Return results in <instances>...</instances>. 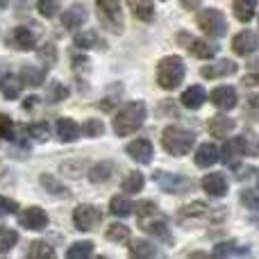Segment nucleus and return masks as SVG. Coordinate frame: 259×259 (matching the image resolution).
Returning <instances> with one entry per match:
<instances>
[{"label":"nucleus","instance_id":"obj_43","mask_svg":"<svg viewBox=\"0 0 259 259\" xmlns=\"http://www.w3.org/2000/svg\"><path fill=\"white\" fill-rule=\"evenodd\" d=\"M36 55H39L41 62H46L48 66H53V64L57 62V46L55 44H44L39 50H36Z\"/></svg>","mask_w":259,"mask_h":259},{"label":"nucleus","instance_id":"obj_6","mask_svg":"<svg viewBox=\"0 0 259 259\" xmlns=\"http://www.w3.org/2000/svg\"><path fill=\"white\" fill-rule=\"evenodd\" d=\"M198 27H200L205 34L214 36V39H219V36H223L225 32H228V23H225V16L219 12V9H202L200 14H198Z\"/></svg>","mask_w":259,"mask_h":259},{"label":"nucleus","instance_id":"obj_26","mask_svg":"<svg viewBox=\"0 0 259 259\" xmlns=\"http://www.w3.org/2000/svg\"><path fill=\"white\" fill-rule=\"evenodd\" d=\"M21 87H23V80L16 75H3L0 77V91H3V96L7 100H14L21 96Z\"/></svg>","mask_w":259,"mask_h":259},{"label":"nucleus","instance_id":"obj_46","mask_svg":"<svg viewBox=\"0 0 259 259\" xmlns=\"http://www.w3.org/2000/svg\"><path fill=\"white\" fill-rule=\"evenodd\" d=\"M241 202L252 211V214H259V193L257 191H243Z\"/></svg>","mask_w":259,"mask_h":259},{"label":"nucleus","instance_id":"obj_15","mask_svg":"<svg viewBox=\"0 0 259 259\" xmlns=\"http://www.w3.org/2000/svg\"><path fill=\"white\" fill-rule=\"evenodd\" d=\"M84 21H87V7L80 3H73L62 16V25L66 30H80L84 25Z\"/></svg>","mask_w":259,"mask_h":259},{"label":"nucleus","instance_id":"obj_12","mask_svg":"<svg viewBox=\"0 0 259 259\" xmlns=\"http://www.w3.org/2000/svg\"><path fill=\"white\" fill-rule=\"evenodd\" d=\"M211 105L214 107H219L221 112H230V109H234L237 107V100H239V94H237V89L234 87H219V89H214L211 91Z\"/></svg>","mask_w":259,"mask_h":259},{"label":"nucleus","instance_id":"obj_32","mask_svg":"<svg viewBox=\"0 0 259 259\" xmlns=\"http://www.w3.org/2000/svg\"><path fill=\"white\" fill-rule=\"evenodd\" d=\"M241 148H243V155L246 157H259V137L252 130H248V132H243L241 137Z\"/></svg>","mask_w":259,"mask_h":259},{"label":"nucleus","instance_id":"obj_51","mask_svg":"<svg viewBox=\"0 0 259 259\" xmlns=\"http://www.w3.org/2000/svg\"><path fill=\"white\" fill-rule=\"evenodd\" d=\"M9 5V0H0V9H5Z\"/></svg>","mask_w":259,"mask_h":259},{"label":"nucleus","instance_id":"obj_3","mask_svg":"<svg viewBox=\"0 0 259 259\" xmlns=\"http://www.w3.org/2000/svg\"><path fill=\"white\" fill-rule=\"evenodd\" d=\"M193 143H196V134L180 125H168L161 132V146H164V150L168 155H175V157L189 155L193 150Z\"/></svg>","mask_w":259,"mask_h":259},{"label":"nucleus","instance_id":"obj_48","mask_svg":"<svg viewBox=\"0 0 259 259\" xmlns=\"http://www.w3.org/2000/svg\"><path fill=\"white\" fill-rule=\"evenodd\" d=\"M18 209V202L12 200V198H5L0 196V216H7V214H14Z\"/></svg>","mask_w":259,"mask_h":259},{"label":"nucleus","instance_id":"obj_47","mask_svg":"<svg viewBox=\"0 0 259 259\" xmlns=\"http://www.w3.org/2000/svg\"><path fill=\"white\" fill-rule=\"evenodd\" d=\"M14 137V123L5 114H0V139H12Z\"/></svg>","mask_w":259,"mask_h":259},{"label":"nucleus","instance_id":"obj_44","mask_svg":"<svg viewBox=\"0 0 259 259\" xmlns=\"http://www.w3.org/2000/svg\"><path fill=\"white\" fill-rule=\"evenodd\" d=\"M66 94H68V91H66V87H64L62 82L53 80L48 84V100H50V103H59V100H64V98H66Z\"/></svg>","mask_w":259,"mask_h":259},{"label":"nucleus","instance_id":"obj_33","mask_svg":"<svg viewBox=\"0 0 259 259\" xmlns=\"http://www.w3.org/2000/svg\"><path fill=\"white\" fill-rule=\"evenodd\" d=\"M44 77H46L44 68L25 66L21 71V80H23V84H27V87H41V84H44Z\"/></svg>","mask_w":259,"mask_h":259},{"label":"nucleus","instance_id":"obj_41","mask_svg":"<svg viewBox=\"0 0 259 259\" xmlns=\"http://www.w3.org/2000/svg\"><path fill=\"white\" fill-rule=\"evenodd\" d=\"M82 132H84V137H91V139L103 137L105 125H103V121H98V118H87L84 125H82Z\"/></svg>","mask_w":259,"mask_h":259},{"label":"nucleus","instance_id":"obj_28","mask_svg":"<svg viewBox=\"0 0 259 259\" xmlns=\"http://www.w3.org/2000/svg\"><path fill=\"white\" fill-rule=\"evenodd\" d=\"M243 89L248 94V103L252 107H259V73H248L243 77Z\"/></svg>","mask_w":259,"mask_h":259},{"label":"nucleus","instance_id":"obj_9","mask_svg":"<svg viewBox=\"0 0 259 259\" xmlns=\"http://www.w3.org/2000/svg\"><path fill=\"white\" fill-rule=\"evenodd\" d=\"M7 44L16 50H32L36 46V32L27 25H18L9 32Z\"/></svg>","mask_w":259,"mask_h":259},{"label":"nucleus","instance_id":"obj_8","mask_svg":"<svg viewBox=\"0 0 259 259\" xmlns=\"http://www.w3.org/2000/svg\"><path fill=\"white\" fill-rule=\"evenodd\" d=\"M152 180L168 193H187L189 189L193 187V182L189 178L175 175V173H166V170H157V173L152 175Z\"/></svg>","mask_w":259,"mask_h":259},{"label":"nucleus","instance_id":"obj_31","mask_svg":"<svg viewBox=\"0 0 259 259\" xmlns=\"http://www.w3.org/2000/svg\"><path fill=\"white\" fill-rule=\"evenodd\" d=\"M94 255V241H77L66 250V259H89Z\"/></svg>","mask_w":259,"mask_h":259},{"label":"nucleus","instance_id":"obj_36","mask_svg":"<svg viewBox=\"0 0 259 259\" xmlns=\"http://www.w3.org/2000/svg\"><path fill=\"white\" fill-rule=\"evenodd\" d=\"M18 243V232L9 228H0V255L9 252Z\"/></svg>","mask_w":259,"mask_h":259},{"label":"nucleus","instance_id":"obj_11","mask_svg":"<svg viewBox=\"0 0 259 259\" xmlns=\"http://www.w3.org/2000/svg\"><path fill=\"white\" fill-rule=\"evenodd\" d=\"M257 48H259V36H257V32H252V30L239 32L232 39V50L239 57H248V55L257 53Z\"/></svg>","mask_w":259,"mask_h":259},{"label":"nucleus","instance_id":"obj_4","mask_svg":"<svg viewBox=\"0 0 259 259\" xmlns=\"http://www.w3.org/2000/svg\"><path fill=\"white\" fill-rule=\"evenodd\" d=\"M184 62L178 55H170V57H164L159 64H157V84L166 91H173L182 84L184 80Z\"/></svg>","mask_w":259,"mask_h":259},{"label":"nucleus","instance_id":"obj_14","mask_svg":"<svg viewBox=\"0 0 259 259\" xmlns=\"http://www.w3.org/2000/svg\"><path fill=\"white\" fill-rule=\"evenodd\" d=\"M125 152L134 161H139V164H150L152 155H155V152H152V143L148 141V139H137V141L127 143Z\"/></svg>","mask_w":259,"mask_h":259},{"label":"nucleus","instance_id":"obj_39","mask_svg":"<svg viewBox=\"0 0 259 259\" xmlns=\"http://www.w3.org/2000/svg\"><path fill=\"white\" fill-rule=\"evenodd\" d=\"M107 239L109 241H116V243H125V241H130V228H125V225H121V223L109 225Z\"/></svg>","mask_w":259,"mask_h":259},{"label":"nucleus","instance_id":"obj_16","mask_svg":"<svg viewBox=\"0 0 259 259\" xmlns=\"http://www.w3.org/2000/svg\"><path fill=\"white\" fill-rule=\"evenodd\" d=\"M202 189L211 198H223L228 193V178L223 173H209L202 178Z\"/></svg>","mask_w":259,"mask_h":259},{"label":"nucleus","instance_id":"obj_10","mask_svg":"<svg viewBox=\"0 0 259 259\" xmlns=\"http://www.w3.org/2000/svg\"><path fill=\"white\" fill-rule=\"evenodd\" d=\"M18 223L23 225V228L27 230H34V232H39V230H46L48 228V214H46L41 207H27V209L21 211V216H18Z\"/></svg>","mask_w":259,"mask_h":259},{"label":"nucleus","instance_id":"obj_5","mask_svg":"<svg viewBox=\"0 0 259 259\" xmlns=\"http://www.w3.org/2000/svg\"><path fill=\"white\" fill-rule=\"evenodd\" d=\"M98 7V18L109 32H121L123 30V12H121V0H96Z\"/></svg>","mask_w":259,"mask_h":259},{"label":"nucleus","instance_id":"obj_53","mask_svg":"<svg viewBox=\"0 0 259 259\" xmlns=\"http://www.w3.org/2000/svg\"><path fill=\"white\" fill-rule=\"evenodd\" d=\"M96 259H109V257H96Z\"/></svg>","mask_w":259,"mask_h":259},{"label":"nucleus","instance_id":"obj_30","mask_svg":"<svg viewBox=\"0 0 259 259\" xmlns=\"http://www.w3.org/2000/svg\"><path fill=\"white\" fill-rule=\"evenodd\" d=\"M75 46L82 50H89V48H98V46H105L103 41H100V36L96 34L94 30H84V32H77L75 34Z\"/></svg>","mask_w":259,"mask_h":259},{"label":"nucleus","instance_id":"obj_21","mask_svg":"<svg viewBox=\"0 0 259 259\" xmlns=\"http://www.w3.org/2000/svg\"><path fill=\"white\" fill-rule=\"evenodd\" d=\"M182 105L187 109H200L202 105H205V100H207V91L202 89L200 84H196V87H189L187 91L182 94Z\"/></svg>","mask_w":259,"mask_h":259},{"label":"nucleus","instance_id":"obj_49","mask_svg":"<svg viewBox=\"0 0 259 259\" xmlns=\"http://www.w3.org/2000/svg\"><path fill=\"white\" fill-rule=\"evenodd\" d=\"M36 100H39V98H34V96H32V98H25V103H23V107H25V109H32V107H34V105H36Z\"/></svg>","mask_w":259,"mask_h":259},{"label":"nucleus","instance_id":"obj_40","mask_svg":"<svg viewBox=\"0 0 259 259\" xmlns=\"http://www.w3.org/2000/svg\"><path fill=\"white\" fill-rule=\"evenodd\" d=\"M143 184H146V178H143L141 173H130L125 180H123V191L125 193H137L143 189Z\"/></svg>","mask_w":259,"mask_h":259},{"label":"nucleus","instance_id":"obj_23","mask_svg":"<svg viewBox=\"0 0 259 259\" xmlns=\"http://www.w3.org/2000/svg\"><path fill=\"white\" fill-rule=\"evenodd\" d=\"M232 12H234V16H237V21L250 23L257 14V0H234Z\"/></svg>","mask_w":259,"mask_h":259},{"label":"nucleus","instance_id":"obj_17","mask_svg":"<svg viewBox=\"0 0 259 259\" xmlns=\"http://www.w3.org/2000/svg\"><path fill=\"white\" fill-rule=\"evenodd\" d=\"M241 157H246L243 155V148H241V139L234 137V139H230V141H225L223 150H221V159H223V164H228L230 168H237Z\"/></svg>","mask_w":259,"mask_h":259},{"label":"nucleus","instance_id":"obj_7","mask_svg":"<svg viewBox=\"0 0 259 259\" xmlns=\"http://www.w3.org/2000/svg\"><path fill=\"white\" fill-rule=\"evenodd\" d=\"M100 221H103V214L96 205H77L73 211V223L80 232H91Z\"/></svg>","mask_w":259,"mask_h":259},{"label":"nucleus","instance_id":"obj_29","mask_svg":"<svg viewBox=\"0 0 259 259\" xmlns=\"http://www.w3.org/2000/svg\"><path fill=\"white\" fill-rule=\"evenodd\" d=\"M205 216H209V207L205 205V202H191V205L182 207V211H180V221H196V219H205Z\"/></svg>","mask_w":259,"mask_h":259},{"label":"nucleus","instance_id":"obj_54","mask_svg":"<svg viewBox=\"0 0 259 259\" xmlns=\"http://www.w3.org/2000/svg\"><path fill=\"white\" fill-rule=\"evenodd\" d=\"M257 187H259V173H257Z\"/></svg>","mask_w":259,"mask_h":259},{"label":"nucleus","instance_id":"obj_24","mask_svg":"<svg viewBox=\"0 0 259 259\" xmlns=\"http://www.w3.org/2000/svg\"><path fill=\"white\" fill-rule=\"evenodd\" d=\"M234 127H237V123H234L230 116H223V114L209 118V134L211 137H228Z\"/></svg>","mask_w":259,"mask_h":259},{"label":"nucleus","instance_id":"obj_13","mask_svg":"<svg viewBox=\"0 0 259 259\" xmlns=\"http://www.w3.org/2000/svg\"><path fill=\"white\" fill-rule=\"evenodd\" d=\"M239 71V66L230 59H221L216 64H209V66H202L200 68V75L207 77V80H219V77H230Z\"/></svg>","mask_w":259,"mask_h":259},{"label":"nucleus","instance_id":"obj_2","mask_svg":"<svg viewBox=\"0 0 259 259\" xmlns=\"http://www.w3.org/2000/svg\"><path fill=\"white\" fill-rule=\"evenodd\" d=\"M146 114H148V109H146L143 100H132V103H127L125 107L116 114V118H114V132H116L118 137H130V134H134L143 125Z\"/></svg>","mask_w":259,"mask_h":259},{"label":"nucleus","instance_id":"obj_38","mask_svg":"<svg viewBox=\"0 0 259 259\" xmlns=\"http://www.w3.org/2000/svg\"><path fill=\"white\" fill-rule=\"evenodd\" d=\"M36 9H39L41 16L55 18L62 9V0H36Z\"/></svg>","mask_w":259,"mask_h":259},{"label":"nucleus","instance_id":"obj_50","mask_svg":"<svg viewBox=\"0 0 259 259\" xmlns=\"http://www.w3.org/2000/svg\"><path fill=\"white\" fill-rule=\"evenodd\" d=\"M191 259H211V257H207V255H202V252H198V255H193Z\"/></svg>","mask_w":259,"mask_h":259},{"label":"nucleus","instance_id":"obj_27","mask_svg":"<svg viewBox=\"0 0 259 259\" xmlns=\"http://www.w3.org/2000/svg\"><path fill=\"white\" fill-rule=\"evenodd\" d=\"M189 53L198 59H211L216 55V46L207 44L205 39H193L191 44H189Z\"/></svg>","mask_w":259,"mask_h":259},{"label":"nucleus","instance_id":"obj_19","mask_svg":"<svg viewBox=\"0 0 259 259\" xmlns=\"http://www.w3.org/2000/svg\"><path fill=\"white\" fill-rule=\"evenodd\" d=\"M159 250L155 243L146 241V239H137L130 246V259H159Z\"/></svg>","mask_w":259,"mask_h":259},{"label":"nucleus","instance_id":"obj_42","mask_svg":"<svg viewBox=\"0 0 259 259\" xmlns=\"http://www.w3.org/2000/svg\"><path fill=\"white\" fill-rule=\"evenodd\" d=\"M27 134H30L34 141L44 143V141H48V137H50V127H48V123H32V125L27 127Z\"/></svg>","mask_w":259,"mask_h":259},{"label":"nucleus","instance_id":"obj_45","mask_svg":"<svg viewBox=\"0 0 259 259\" xmlns=\"http://www.w3.org/2000/svg\"><path fill=\"white\" fill-rule=\"evenodd\" d=\"M41 184H44V189H48L50 193H55V196H62V193H66V189H64L62 182H57V180L53 178V175H41Z\"/></svg>","mask_w":259,"mask_h":259},{"label":"nucleus","instance_id":"obj_22","mask_svg":"<svg viewBox=\"0 0 259 259\" xmlns=\"http://www.w3.org/2000/svg\"><path fill=\"white\" fill-rule=\"evenodd\" d=\"M127 7L132 9V14L139 21L150 23L155 18V3L152 0H127Z\"/></svg>","mask_w":259,"mask_h":259},{"label":"nucleus","instance_id":"obj_18","mask_svg":"<svg viewBox=\"0 0 259 259\" xmlns=\"http://www.w3.org/2000/svg\"><path fill=\"white\" fill-rule=\"evenodd\" d=\"M219 159H221V152H219V148H216L211 141L198 146V150H196V164L200 166V168H209V166H214Z\"/></svg>","mask_w":259,"mask_h":259},{"label":"nucleus","instance_id":"obj_1","mask_svg":"<svg viewBox=\"0 0 259 259\" xmlns=\"http://www.w3.org/2000/svg\"><path fill=\"white\" fill-rule=\"evenodd\" d=\"M137 216H139V228L143 230L146 234L155 237L157 241H164V243H170L173 237H170V230L166 225V216L157 209L155 202L150 200H143L137 205Z\"/></svg>","mask_w":259,"mask_h":259},{"label":"nucleus","instance_id":"obj_34","mask_svg":"<svg viewBox=\"0 0 259 259\" xmlns=\"http://www.w3.org/2000/svg\"><path fill=\"white\" fill-rule=\"evenodd\" d=\"M30 259H57V252L46 241H34L30 243Z\"/></svg>","mask_w":259,"mask_h":259},{"label":"nucleus","instance_id":"obj_52","mask_svg":"<svg viewBox=\"0 0 259 259\" xmlns=\"http://www.w3.org/2000/svg\"><path fill=\"white\" fill-rule=\"evenodd\" d=\"M252 73H259V62H255V71H252Z\"/></svg>","mask_w":259,"mask_h":259},{"label":"nucleus","instance_id":"obj_20","mask_svg":"<svg viewBox=\"0 0 259 259\" xmlns=\"http://www.w3.org/2000/svg\"><path fill=\"white\" fill-rule=\"evenodd\" d=\"M82 134V127L77 125L73 118H59L57 121V137L62 139L64 143H73L77 141Z\"/></svg>","mask_w":259,"mask_h":259},{"label":"nucleus","instance_id":"obj_25","mask_svg":"<svg viewBox=\"0 0 259 259\" xmlns=\"http://www.w3.org/2000/svg\"><path fill=\"white\" fill-rule=\"evenodd\" d=\"M134 209H137V205H134L127 196H114L112 202H109V211H112L116 219H127Z\"/></svg>","mask_w":259,"mask_h":259},{"label":"nucleus","instance_id":"obj_37","mask_svg":"<svg viewBox=\"0 0 259 259\" xmlns=\"http://www.w3.org/2000/svg\"><path fill=\"white\" fill-rule=\"evenodd\" d=\"M246 252H248V248H241V246H237V243H221V246H216L214 257L216 259H228L232 255H246Z\"/></svg>","mask_w":259,"mask_h":259},{"label":"nucleus","instance_id":"obj_35","mask_svg":"<svg viewBox=\"0 0 259 259\" xmlns=\"http://www.w3.org/2000/svg\"><path fill=\"white\" fill-rule=\"evenodd\" d=\"M112 178V164L109 161H100V164H96L94 168L89 170V180L91 182H107V180Z\"/></svg>","mask_w":259,"mask_h":259}]
</instances>
